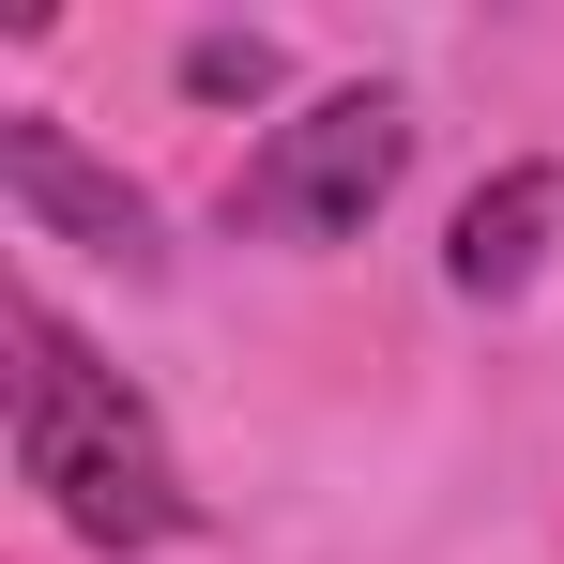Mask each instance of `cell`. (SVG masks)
Masks as SVG:
<instances>
[{
  "label": "cell",
  "instance_id": "1",
  "mask_svg": "<svg viewBox=\"0 0 564 564\" xmlns=\"http://www.w3.org/2000/svg\"><path fill=\"white\" fill-rule=\"evenodd\" d=\"M15 473L46 488V519H62L77 550H169L198 519L169 427L138 412L122 367H93V336H77L62 305H15Z\"/></svg>",
  "mask_w": 564,
  "mask_h": 564
},
{
  "label": "cell",
  "instance_id": "3",
  "mask_svg": "<svg viewBox=\"0 0 564 564\" xmlns=\"http://www.w3.org/2000/svg\"><path fill=\"white\" fill-rule=\"evenodd\" d=\"M0 184H15V214H31V229L93 245V260H122V275H153V260H169V245H153V198L122 184V169H93L46 107H0Z\"/></svg>",
  "mask_w": 564,
  "mask_h": 564
},
{
  "label": "cell",
  "instance_id": "5",
  "mask_svg": "<svg viewBox=\"0 0 564 564\" xmlns=\"http://www.w3.org/2000/svg\"><path fill=\"white\" fill-rule=\"evenodd\" d=\"M184 93L198 107H260V93H275V46H260V31H198V46H184Z\"/></svg>",
  "mask_w": 564,
  "mask_h": 564
},
{
  "label": "cell",
  "instance_id": "4",
  "mask_svg": "<svg viewBox=\"0 0 564 564\" xmlns=\"http://www.w3.org/2000/svg\"><path fill=\"white\" fill-rule=\"evenodd\" d=\"M550 229H564V169H503V184H473V198H458V245H443L458 305H519V290L550 275Z\"/></svg>",
  "mask_w": 564,
  "mask_h": 564
},
{
  "label": "cell",
  "instance_id": "2",
  "mask_svg": "<svg viewBox=\"0 0 564 564\" xmlns=\"http://www.w3.org/2000/svg\"><path fill=\"white\" fill-rule=\"evenodd\" d=\"M397 169H412V107L397 93H321V107H290L260 138V169L229 184V214L290 229V245H367V214L397 198Z\"/></svg>",
  "mask_w": 564,
  "mask_h": 564
}]
</instances>
